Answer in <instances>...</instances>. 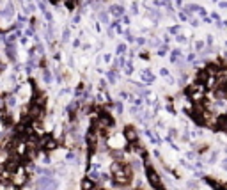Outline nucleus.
<instances>
[{
	"label": "nucleus",
	"mask_w": 227,
	"mask_h": 190,
	"mask_svg": "<svg viewBox=\"0 0 227 190\" xmlns=\"http://www.w3.org/2000/svg\"><path fill=\"white\" fill-rule=\"evenodd\" d=\"M116 110H117L119 114L123 112V105H121V101H117V103H116Z\"/></svg>",
	"instance_id": "19"
},
{
	"label": "nucleus",
	"mask_w": 227,
	"mask_h": 190,
	"mask_svg": "<svg viewBox=\"0 0 227 190\" xmlns=\"http://www.w3.org/2000/svg\"><path fill=\"white\" fill-rule=\"evenodd\" d=\"M18 167H20V156H11L6 162V172H14Z\"/></svg>",
	"instance_id": "4"
},
{
	"label": "nucleus",
	"mask_w": 227,
	"mask_h": 190,
	"mask_svg": "<svg viewBox=\"0 0 227 190\" xmlns=\"http://www.w3.org/2000/svg\"><path fill=\"white\" fill-rule=\"evenodd\" d=\"M137 43H139V45H140V46H142V45H144V43H146V39H142V37H139V39H137Z\"/></svg>",
	"instance_id": "27"
},
{
	"label": "nucleus",
	"mask_w": 227,
	"mask_h": 190,
	"mask_svg": "<svg viewBox=\"0 0 227 190\" xmlns=\"http://www.w3.org/2000/svg\"><path fill=\"white\" fill-rule=\"evenodd\" d=\"M160 75H162V76H165V78H169V71H167L165 68H162V69H160Z\"/></svg>",
	"instance_id": "18"
},
{
	"label": "nucleus",
	"mask_w": 227,
	"mask_h": 190,
	"mask_svg": "<svg viewBox=\"0 0 227 190\" xmlns=\"http://www.w3.org/2000/svg\"><path fill=\"white\" fill-rule=\"evenodd\" d=\"M204 48V41H197L195 43V50H202Z\"/></svg>",
	"instance_id": "17"
},
{
	"label": "nucleus",
	"mask_w": 227,
	"mask_h": 190,
	"mask_svg": "<svg viewBox=\"0 0 227 190\" xmlns=\"http://www.w3.org/2000/svg\"><path fill=\"white\" fill-rule=\"evenodd\" d=\"M62 39H64V41H67V39H69V30H67V29L64 30V36H62Z\"/></svg>",
	"instance_id": "21"
},
{
	"label": "nucleus",
	"mask_w": 227,
	"mask_h": 190,
	"mask_svg": "<svg viewBox=\"0 0 227 190\" xmlns=\"http://www.w3.org/2000/svg\"><path fill=\"white\" fill-rule=\"evenodd\" d=\"M7 105H9V107H14V105H16V98L11 94V96H7Z\"/></svg>",
	"instance_id": "14"
},
{
	"label": "nucleus",
	"mask_w": 227,
	"mask_h": 190,
	"mask_svg": "<svg viewBox=\"0 0 227 190\" xmlns=\"http://www.w3.org/2000/svg\"><path fill=\"white\" fill-rule=\"evenodd\" d=\"M2 124L4 126H11L13 124V117L9 114H2Z\"/></svg>",
	"instance_id": "8"
},
{
	"label": "nucleus",
	"mask_w": 227,
	"mask_h": 190,
	"mask_svg": "<svg viewBox=\"0 0 227 190\" xmlns=\"http://www.w3.org/2000/svg\"><path fill=\"white\" fill-rule=\"evenodd\" d=\"M66 7L69 9V11H73L76 7V0H66Z\"/></svg>",
	"instance_id": "9"
},
{
	"label": "nucleus",
	"mask_w": 227,
	"mask_h": 190,
	"mask_svg": "<svg viewBox=\"0 0 227 190\" xmlns=\"http://www.w3.org/2000/svg\"><path fill=\"white\" fill-rule=\"evenodd\" d=\"M99 20H101L103 23H108V14H106V13H101V14H99Z\"/></svg>",
	"instance_id": "16"
},
{
	"label": "nucleus",
	"mask_w": 227,
	"mask_h": 190,
	"mask_svg": "<svg viewBox=\"0 0 227 190\" xmlns=\"http://www.w3.org/2000/svg\"><path fill=\"white\" fill-rule=\"evenodd\" d=\"M66 160L69 162V163H71V162H76V155H75V153H67V155H66Z\"/></svg>",
	"instance_id": "13"
},
{
	"label": "nucleus",
	"mask_w": 227,
	"mask_h": 190,
	"mask_svg": "<svg viewBox=\"0 0 227 190\" xmlns=\"http://www.w3.org/2000/svg\"><path fill=\"white\" fill-rule=\"evenodd\" d=\"M4 69H6V64H0V73H2Z\"/></svg>",
	"instance_id": "30"
},
{
	"label": "nucleus",
	"mask_w": 227,
	"mask_h": 190,
	"mask_svg": "<svg viewBox=\"0 0 227 190\" xmlns=\"http://www.w3.org/2000/svg\"><path fill=\"white\" fill-rule=\"evenodd\" d=\"M59 2H60V0H50V4H52V6H57Z\"/></svg>",
	"instance_id": "28"
},
{
	"label": "nucleus",
	"mask_w": 227,
	"mask_h": 190,
	"mask_svg": "<svg viewBox=\"0 0 227 190\" xmlns=\"http://www.w3.org/2000/svg\"><path fill=\"white\" fill-rule=\"evenodd\" d=\"M37 2H39V7H41V9L46 7V2H44V0H37Z\"/></svg>",
	"instance_id": "25"
},
{
	"label": "nucleus",
	"mask_w": 227,
	"mask_h": 190,
	"mask_svg": "<svg viewBox=\"0 0 227 190\" xmlns=\"http://www.w3.org/2000/svg\"><path fill=\"white\" fill-rule=\"evenodd\" d=\"M193 59H195V53H190V55H188V59H186V60H188V62H193Z\"/></svg>",
	"instance_id": "26"
},
{
	"label": "nucleus",
	"mask_w": 227,
	"mask_h": 190,
	"mask_svg": "<svg viewBox=\"0 0 227 190\" xmlns=\"http://www.w3.org/2000/svg\"><path fill=\"white\" fill-rule=\"evenodd\" d=\"M179 55H181V52H179V50H174V52L170 53V60H172V62H177V57H179Z\"/></svg>",
	"instance_id": "12"
},
{
	"label": "nucleus",
	"mask_w": 227,
	"mask_h": 190,
	"mask_svg": "<svg viewBox=\"0 0 227 190\" xmlns=\"http://www.w3.org/2000/svg\"><path fill=\"white\" fill-rule=\"evenodd\" d=\"M116 78H117L116 69H110V71H108V80H110V82H116Z\"/></svg>",
	"instance_id": "11"
},
{
	"label": "nucleus",
	"mask_w": 227,
	"mask_h": 190,
	"mask_svg": "<svg viewBox=\"0 0 227 190\" xmlns=\"http://www.w3.org/2000/svg\"><path fill=\"white\" fill-rule=\"evenodd\" d=\"M177 41H179V43H185V41H186V37H185V36H179V34H177Z\"/></svg>",
	"instance_id": "24"
},
{
	"label": "nucleus",
	"mask_w": 227,
	"mask_h": 190,
	"mask_svg": "<svg viewBox=\"0 0 227 190\" xmlns=\"http://www.w3.org/2000/svg\"><path fill=\"white\" fill-rule=\"evenodd\" d=\"M43 76H44V82H46V83H50V82H52V75H50V71H48V69H44V71H43Z\"/></svg>",
	"instance_id": "10"
},
{
	"label": "nucleus",
	"mask_w": 227,
	"mask_h": 190,
	"mask_svg": "<svg viewBox=\"0 0 227 190\" xmlns=\"http://www.w3.org/2000/svg\"><path fill=\"white\" fill-rule=\"evenodd\" d=\"M179 18L183 20V22H186V20H188V14H186V13H179Z\"/></svg>",
	"instance_id": "20"
},
{
	"label": "nucleus",
	"mask_w": 227,
	"mask_h": 190,
	"mask_svg": "<svg viewBox=\"0 0 227 190\" xmlns=\"http://www.w3.org/2000/svg\"><path fill=\"white\" fill-rule=\"evenodd\" d=\"M96 188H98V186L92 183V179H89V178H87V179L82 181V190H96Z\"/></svg>",
	"instance_id": "5"
},
{
	"label": "nucleus",
	"mask_w": 227,
	"mask_h": 190,
	"mask_svg": "<svg viewBox=\"0 0 227 190\" xmlns=\"http://www.w3.org/2000/svg\"><path fill=\"white\" fill-rule=\"evenodd\" d=\"M142 80H144V82H149V83H151V82L154 80V76L151 75V71H149V69H146V71H142Z\"/></svg>",
	"instance_id": "7"
},
{
	"label": "nucleus",
	"mask_w": 227,
	"mask_h": 190,
	"mask_svg": "<svg viewBox=\"0 0 227 190\" xmlns=\"http://www.w3.org/2000/svg\"><path fill=\"white\" fill-rule=\"evenodd\" d=\"M220 7H223V9H227V2H220Z\"/></svg>",
	"instance_id": "29"
},
{
	"label": "nucleus",
	"mask_w": 227,
	"mask_h": 190,
	"mask_svg": "<svg viewBox=\"0 0 227 190\" xmlns=\"http://www.w3.org/2000/svg\"><path fill=\"white\" fill-rule=\"evenodd\" d=\"M59 144H57V140L50 135V133H46V135H43L41 137V147H44V149H48V151H52V149H55Z\"/></svg>",
	"instance_id": "2"
},
{
	"label": "nucleus",
	"mask_w": 227,
	"mask_h": 190,
	"mask_svg": "<svg viewBox=\"0 0 227 190\" xmlns=\"http://www.w3.org/2000/svg\"><path fill=\"white\" fill-rule=\"evenodd\" d=\"M169 30H170V34H176V36H177V34H179V30H181V29H179V25H174V27H170V29H169Z\"/></svg>",
	"instance_id": "15"
},
{
	"label": "nucleus",
	"mask_w": 227,
	"mask_h": 190,
	"mask_svg": "<svg viewBox=\"0 0 227 190\" xmlns=\"http://www.w3.org/2000/svg\"><path fill=\"white\" fill-rule=\"evenodd\" d=\"M110 13H112L114 16H117V18H119V16H123L124 9H123L121 6H112V7H110Z\"/></svg>",
	"instance_id": "6"
},
{
	"label": "nucleus",
	"mask_w": 227,
	"mask_h": 190,
	"mask_svg": "<svg viewBox=\"0 0 227 190\" xmlns=\"http://www.w3.org/2000/svg\"><path fill=\"white\" fill-rule=\"evenodd\" d=\"M146 176H147L149 185H151L154 190H160V188H163V185H162V178H160V174H158V172L154 171V167L146 165Z\"/></svg>",
	"instance_id": "1"
},
{
	"label": "nucleus",
	"mask_w": 227,
	"mask_h": 190,
	"mask_svg": "<svg viewBox=\"0 0 227 190\" xmlns=\"http://www.w3.org/2000/svg\"><path fill=\"white\" fill-rule=\"evenodd\" d=\"M124 50H126V46H124V45H119V46H117V53H123Z\"/></svg>",
	"instance_id": "22"
},
{
	"label": "nucleus",
	"mask_w": 227,
	"mask_h": 190,
	"mask_svg": "<svg viewBox=\"0 0 227 190\" xmlns=\"http://www.w3.org/2000/svg\"><path fill=\"white\" fill-rule=\"evenodd\" d=\"M123 135H124V139H126L128 142H131V144H135V142H137V139H139V133H137V130H135L133 126H126Z\"/></svg>",
	"instance_id": "3"
},
{
	"label": "nucleus",
	"mask_w": 227,
	"mask_h": 190,
	"mask_svg": "<svg viewBox=\"0 0 227 190\" xmlns=\"http://www.w3.org/2000/svg\"><path fill=\"white\" fill-rule=\"evenodd\" d=\"M6 109V101H4V98H0V110H4Z\"/></svg>",
	"instance_id": "23"
}]
</instances>
